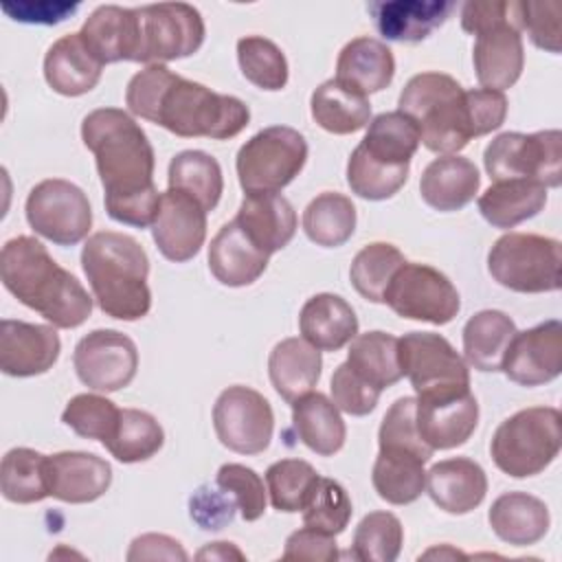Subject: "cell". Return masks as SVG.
<instances>
[{
  "label": "cell",
  "mask_w": 562,
  "mask_h": 562,
  "mask_svg": "<svg viewBox=\"0 0 562 562\" xmlns=\"http://www.w3.org/2000/svg\"><path fill=\"white\" fill-rule=\"evenodd\" d=\"M235 222L266 255L285 248L296 233V211L281 193H246Z\"/></svg>",
  "instance_id": "obj_24"
},
{
  "label": "cell",
  "mask_w": 562,
  "mask_h": 562,
  "mask_svg": "<svg viewBox=\"0 0 562 562\" xmlns=\"http://www.w3.org/2000/svg\"><path fill=\"white\" fill-rule=\"evenodd\" d=\"M61 340L53 325L2 318L0 323V369L11 378L46 373L59 358Z\"/></svg>",
  "instance_id": "obj_20"
},
{
  "label": "cell",
  "mask_w": 562,
  "mask_h": 562,
  "mask_svg": "<svg viewBox=\"0 0 562 562\" xmlns=\"http://www.w3.org/2000/svg\"><path fill=\"white\" fill-rule=\"evenodd\" d=\"M562 244L533 233H507L487 252L492 279L514 292H555L562 283Z\"/></svg>",
  "instance_id": "obj_8"
},
{
  "label": "cell",
  "mask_w": 562,
  "mask_h": 562,
  "mask_svg": "<svg viewBox=\"0 0 562 562\" xmlns=\"http://www.w3.org/2000/svg\"><path fill=\"white\" fill-rule=\"evenodd\" d=\"M501 371L520 386H540L562 371V323L544 321L525 331H516Z\"/></svg>",
  "instance_id": "obj_17"
},
{
  "label": "cell",
  "mask_w": 562,
  "mask_h": 562,
  "mask_svg": "<svg viewBox=\"0 0 562 562\" xmlns=\"http://www.w3.org/2000/svg\"><path fill=\"white\" fill-rule=\"evenodd\" d=\"M292 424L299 439L316 454L331 457L345 446L347 428L338 406L323 393H307L292 402Z\"/></svg>",
  "instance_id": "obj_34"
},
{
  "label": "cell",
  "mask_w": 562,
  "mask_h": 562,
  "mask_svg": "<svg viewBox=\"0 0 562 562\" xmlns=\"http://www.w3.org/2000/svg\"><path fill=\"white\" fill-rule=\"evenodd\" d=\"M215 483L233 494V498L237 501L239 514L246 522L259 520L263 516L268 490L263 487L261 476L252 468L241 463H224L217 470Z\"/></svg>",
  "instance_id": "obj_52"
},
{
  "label": "cell",
  "mask_w": 562,
  "mask_h": 562,
  "mask_svg": "<svg viewBox=\"0 0 562 562\" xmlns=\"http://www.w3.org/2000/svg\"><path fill=\"white\" fill-rule=\"evenodd\" d=\"M125 105L132 114L182 138L226 140L250 121V110L241 99L213 92L171 72L165 64H151L130 79Z\"/></svg>",
  "instance_id": "obj_2"
},
{
  "label": "cell",
  "mask_w": 562,
  "mask_h": 562,
  "mask_svg": "<svg viewBox=\"0 0 562 562\" xmlns=\"http://www.w3.org/2000/svg\"><path fill=\"white\" fill-rule=\"evenodd\" d=\"M303 231L316 246H342L356 231L353 202L338 191H325L316 195L303 211Z\"/></svg>",
  "instance_id": "obj_41"
},
{
  "label": "cell",
  "mask_w": 562,
  "mask_h": 562,
  "mask_svg": "<svg viewBox=\"0 0 562 562\" xmlns=\"http://www.w3.org/2000/svg\"><path fill=\"white\" fill-rule=\"evenodd\" d=\"M46 454L31 448H13L0 463V492L9 503L29 505L48 496L44 476Z\"/></svg>",
  "instance_id": "obj_43"
},
{
  "label": "cell",
  "mask_w": 562,
  "mask_h": 562,
  "mask_svg": "<svg viewBox=\"0 0 562 562\" xmlns=\"http://www.w3.org/2000/svg\"><path fill=\"white\" fill-rule=\"evenodd\" d=\"M402 375H406L417 397H439L470 391L468 362L454 347L432 331H408L397 340Z\"/></svg>",
  "instance_id": "obj_11"
},
{
  "label": "cell",
  "mask_w": 562,
  "mask_h": 562,
  "mask_svg": "<svg viewBox=\"0 0 562 562\" xmlns=\"http://www.w3.org/2000/svg\"><path fill=\"white\" fill-rule=\"evenodd\" d=\"M516 323L501 310H481L463 327L465 362L479 371H501Z\"/></svg>",
  "instance_id": "obj_37"
},
{
  "label": "cell",
  "mask_w": 562,
  "mask_h": 562,
  "mask_svg": "<svg viewBox=\"0 0 562 562\" xmlns=\"http://www.w3.org/2000/svg\"><path fill=\"white\" fill-rule=\"evenodd\" d=\"M237 61L241 75L261 90H281L288 83V59L268 37L246 35L237 42Z\"/></svg>",
  "instance_id": "obj_46"
},
{
  "label": "cell",
  "mask_w": 562,
  "mask_h": 562,
  "mask_svg": "<svg viewBox=\"0 0 562 562\" xmlns=\"http://www.w3.org/2000/svg\"><path fill=\"white\" fill-rule=\"evenodd\" d=\"M119 419L121 408L112 400L97 393L75 395L61 413V422L70 430H75L83 439H97L103 446L112 439Z\"/></svg>",
  "instance_id": "obj_48"
},
{
  "label": "cell",
  "mask_w": 562,
  "mask_h": 562,
  "mask_svg": "<svg viewBox=\"0 0 562 562\" xmlns=\"http://www.w3.org/2000/svg\"><path fill=\"white\" fill-rule=\"evenodd\" d=\"M432 555H439V558H443V555L463 558V553H459V551H454V549H448V547H443V549H430V551H426L422 558H432Z\"/></svg>",
  "instance_id": "obj_60"
},
{
  "label": "cell",
  "mask_w": 562,
  "mask_h": 562,
  "mask_svg": "<svg viewBox=\"0 0 562 562\" xmlns=\"http://www.w3.org/2000/svg\"><path fill=\"white\" fill-rule=\"evenodd\" d=\"M321 369V349L312 347L305 338H283L272 347L268 358L270 382L288 404L307 395L316 386Z\"/></svg>",
  "instance_id": "obj_31"
},
{
  "label": "cell",
  "mask_w": 562,
  "mask_h": 562,
  "mask_svg": "<svg viewBox=\"0 0 562 562\" xmlns=\"http://www.w3.org/2000/svg\"><path fill=\"white\" fill-rule=\"evenodd\" d=\"M0 279L22 305L42 314L53 327H79L92 314V296L35 237L18 235L2 246Z\"/></svg>",
  "instance_id": "obj_3"
},
{
  "label": "cell",
  "mask_w": 562,
  "mask_h": 562,
  "mask_svg": "<svg viewBox=\"0 0 562 562\" xmlns=\"http://www.w3.org/2000/svg\"><path fill=\"white\" fill-rule=\"evenodd\" d=\"M562 448V415L553 406H531L514 413L492 435L490 454L501 472L514 479L547 470Z\"/></svg>",
  "instance_id": "obj_7"
},
{
  "label": "cell",
  "mask_w": 562,
  "mask_h": 562,
  "mask_svg": "<svg viewBox=\"0 0 562 562\" xmlns=\"http://www.w3.org/2000/svg\"><path fill=\"white\" fill-rule=\"evenodd\" d=\"M81 268L105 316L119 321L147 316L151 307L149 259L134 237L116 231L90 235L81 250Z\"/></svg>",
  "instance_id": "obj_4"
},
{
  "label": "cell",
  "mask_w": 562,
  "mask_h": 562,
  "mask_svg": "<svg viewBox=\"0 0 562 562\" xmlns=\"http://www.w3.org/2000/svg\"><path fill=\"white\" fill-rule=\"evenodd\" d=\"M44 476L48 496L64 503H92L101 498L112 483V465L81 450H64L46 454Z\"/></svg>",
  "instance_id": "obj_21"
},
{
  "label": "cell",
  "mask_w": 562,
  "mask_h": 562,
  "mask_svg": "<svg viewBox=\"0 0 562 562\" xmlns=\"http://www.w3.org/2000/svg\"><path fill=\"white\" fill-rule=\"evenodd\" d=\"M72 364L77 378L88 389L114 393L134 380L138 369V349L123 331L94 329L77 342Z\"/></svg>",
  "instance_id": "obj_16"
},
{
  "label": "cell",
  "mask_w": 562,
  "mask_h": 562,
  "mask_svg": "<svg viewBox=\"0 0 562 562\" xmlns=\"http://www.w3.org/2000/svg\"><path fill=\"white\" fill-rule=\"evenodd\" d=\"M2 13H7L15 22L26 24H59L70 18L79 2H53V0H29V2H4Z\"/></svg>",
  "instance_id": "obj_57"
},
{
  "label": "cell",
  "mask_w": 562,
  "mask_h": 562,
  "mask_svg": "<svg viewBox=\"0 0 562 562\" xmlns=\"http://www.w3.org/2000/svg\"><path fill=\"white\" fill-rule=\"evenodd\" d=\"M404 542V527L391 512L367 514L356 531L351 553L362 562H393L397 560Z\"/></svg>",
  "instance_id": "obj_47"
},
{
  "label": "cell",
  "mask_w": 562,
  "mask_h": 562,
  "mask_svg": "<svg viewBox=\"0 0 562 562\" xmlns=\"http://www.w3.org/2000/svg\"><path fill=\"white\" fill-rule=\"evenodd\" d=\"M103 72V64L90 53L79 33H68L50 44L44 57L46 83L64 97L90 92Z\"/></svg>",
  "instance_id": "obj_28"
},
{
  "label": "cell",
  "mask_w": 562,
  "mask_h": 562,
  "mask_svg": "<svg viewBox=\"0 0 562 562\" xmlns=\"http://www.w3.org/2000/svg\"><path fill=\"white\" fill-rule=\"evenodd\" d=\"M198 560H244L246 555L233 542H209L198 553Z\"/></svg>",
  "instance_id": "obj_59"
},
{
  "label": "cell",
  "mask_w": 562,
  "mask_h": 562,
  "mask_svg": "<svg viewBox=\"0 0 562 562\" xmlns=\"http://www.w3.org/2000/svg\"><path fill=\"white\" fill-rule=\"evenodd\" d=\"M29 226L57 246H75L88 237L92 209L83 189L64 178L37 182L24 204Z\"/></svg>",
  "instance_id": "obj_12"
},
{
  "label": "cell",
  "mask_w": 562,
  "mask_h": 562,
  "mask_svg": "<svg viewBox=\"0 0 562 562\" xmlns=\"http://www.w3.org/2000/svg\"><path fill=\"white\" fill-rule=\"evenodd\" d=\"M411 167H386L371 160L360 147H356L347 160V184L364 200L393 198L408 180Z\"/></svg>",
  "instance_id": "obj_49"
},
{
  "label": "cell",
  "mask_w": 562,
  "mask_h": 562,
  "mask_svg": "<svg viewBox=\"0 0 562 562\" xmlns=\"http://www.w3.org/2000/svg\"><path fill=\"white\" fill-rule=\"evenodd\" d=\"M483 165L494 182L533 180L544 187H560L562 134L560 130L503 132L485 147Z\"/></svg>",
  "instance_id": "obj_10"
},
{
  "label": "cell",
  "mask_w": 562,
  "mask_h": 562,
  "mask_svg": "<svg viewBox=\"0 0 562 562\" xmlns=\"http://www.w3.org/2000/svg\"><path fill=\"white\" fill-rule=\"evenodd\" d=\"M522 7V31L529 33V40L553 55L560 53L562 44V26H560V15H562V4L555 0L547 2H520Z\"/></svg>",
  "instance_id": "obj_55"
},
{
  "label": "cell",
  "mask_w": 562,
  "mask_h": 562,
  "mask_svg": "<svg viewBox=\"0 0 562 562\" xmlns=\"http://www.w3.org/2000/svg\"><path fill=\"white\" fill-rule=\"evenodd\" d=\"M329 389H331V402L338 406V411L353 417L369 415L375 408L382 393L369 382H364L347 362L336 367Z\"/></svg>",
  "instance_id": "obj_53"
},
{
  "label": "cell",
  "mask_w": 562,
  "mask_h": 562,
  "mask_svg": "<svg viewBox=\"0 0 562 562\" xmlns=\"http://www.w3.org/2000/svg\"><path fill=\"white\" fill-rule=\"evenodd\" d=\"M318 476L321 474L312 468V463L303 459L274 461L266 470V490L272 507L288 514L303 512Z\"/></svg>",
  "instance_id": "obj_45"
},
{
  "label": "cell",
  "mask_w": 562,
  "mask_h": 562,
  "mask_svg": "<svg viewBox=\"0 0 562 562\" xmlns=\"http://www.w3.org/2000/svg\"><path fill=\"white\" fill-rule=\"evenodd\" d=\"M481 187V176L470 158L448 154L426 165L419 180L422 200L441 213L459 211L474 200Z\"/></svg>",
  "instance_id": "obj_27"
},
{
  "label": "cell",
  "mask_w": 562,
  "mask_h": 562,
  "mask_svg": "<svg viewBox=\"0 0 562 562\" xmlns=\"http://www.w3.org/2000/svg\"><path fill=\"white\" fill-rule=\"evenodd\" d=\"M452 0H375L367 9L389 42H422L454 11Z\"/></svg>",
  "instance_id": "obj_23"
},
{
  "label": "cell",
  "mask_w": 562,
  "mask_h": 562,
  "mask_svg": "<svg viewBox=\"0 0 562 562\" xmlns=\"http://www.w3.org/2000/svg\"><path fill=\"white\" fill-rule=\"evenodd\" d=\"M307 140L288 125H270L250 136L237 151V178L246 193H279L303 169Z\"/></svg>",
  "instance_id": "obj_9"
},
{
  "label": "cell",
  "mask_w": 562,
  "mask_h": 562,
  "mask_svg": "<svg viewBox=\"0 0 562 562\" xmlns=\"http://www.w3.org/2000/svg\"><path fill=\"white\" fill-rule=\"evenodd\" d=\"M380 448H400L411 450L424 457L426 461L432 457V448L424 443L415 424V397H400L386 411L380 430H378Z\"/></svg>",
  "instance_id": "obj_51"
},
{
  "label": "cell",
  "mask_w": 562,
  "mask_h": 562,
  "mask_svg": "<svg viewBox=\"0 0 562 562\" xmlns=\"http://www.w3.org/2000/svg\"><path fill=\"white\" fill-rule=\"evenodd\" d=\"M162 443L165 430L154 415L138 408H121L119 426L105 448L121 463H138L151 459Z\"/></svg>",
  "instance_id": "obj_42"
},
{
  "label": "cell",
  "mask_w": 562,
  "mask_h": 562,
  "mask_svg": "<svg viewBox=\"0 0 562 562\" xmlns=\"http://www.w3.org/2000/svg\"><path fill=\"white\" fill-rule=\"evenodd\" d=\"M415 424L424 443L432 450L463 446L479 424V404L472 391L415 397Z\"/></svg>",
  "instance_id": "obj_19"
},
{
  "label": "cell",
  "mask_w": 562,
  "mask_h": 562,
  "mask_svg": "<svg viewBox=\"0 0 562 562\" xmlns=\"http://www.w3.org/2000/svg\"><path fill=\"white\" fill-rule=\"evenodd\" d=\"M395 75L393 50L375 37H356L342 46L336 59V81L369 97L384 90Z\"/></svg>",
  "instance_id": "obj_30"
},
{
  "label": "cell",
  "mask_w": 562,
  "mask_h": 562,
  "mask_svg": "<svg viewBox=\"0 0 562 562\" xmlns=\"http://www.w3.org/2000/svg\"><path fill=\"white\" fill-rule=\"evenodd\" d=\"M426 490L439 509L461 516L483 503L487 494V476L476 461L452 457L435 463L426 472Z\"/></svg>",
  "instance_id": "obj_25"
},
{
  "label": "cell",
  "mask_w": 562,
  "mask_h": 562,
  "mask_svg": "<svg viewBox=\"0 0 562 562\" xmlns=\"http://www.w3.org/2000/svg\"><path fill=\"white\" fill-rule=\"evenodd\" d=\"M213 428L222 446L237 454H259L270 446L274 413L255 389L235 384L224 389L213 404Z\"/></svg>",
  "instance_id": "obj_15"
},
{
  "label": "cell",
  "mask_w": 562,
  "mask_h": 562,
  "mask_svg": "<svg viewBox=\"0 0 562 562\" xmlns=\"http://www.w3.org/2000/svg\"><path fill=\"white\" fill-rule=\"evenodd\" d=\"M426 459L411 450L380 448L371 481L378 496L391 505L415 503L426 490Z\"/></svg>",
  "instance_id": "obj_35"
},
{
  "label": "cell",
  "mask_w": 562,
  "mask_h": 562,
  "mask_svg": "<svg viewBox=\"0 0 562 562\" xmlns=\"http://www.w3.org/2000/svg\"><path fill=\"white\" fill-rule=\"evenodd\" d=\"M167 182L169 189H178L193 195L206 213L217 206L224 191L220 162L202 149H184L176 154L169 162Z\"/></svg>",
  "instance_id": "obj_40"
},
{
  "label": "cell",
  "mask_w": 562,
  "mask_h": 562,
  "mask_svg": "<svg viewBox=\"0 0 562 562\" xmlns=\"http://www.w3.org/2000/svg\"><path fill=\"white\" fill-rule=\"evenodd\" d=\"M476 204L487 224L507 231L544 209L547 187L533 180H503L487 187Z\"/></svg>",
  "instance_id": "obj_33"
},
{
  "label": "cell",
  "mask_w": 562,
  "mask_h": 562,
  "mask_svg": "<svg viewBox=\"0 0 562 562\" xmlns=\"http://www.w3.org/2000/svg\"><path fill=\"white\" fill-rule=\"evenodd\" d=\"M237 501L231 492L215 485H200L189 498V516L204 531H220L235 518Z\"/></svg>",
  "instance_id": "obj_54"
},
{
  "label": "cell",
  "mask_w": 562,
  "mask_h": 562,
  "mask_svg": "<svg viewBox=\"0 0 562 562\" xmlns=\"http://www.w3.org/2000/svg\"><path fill=\"white\" fill-rule=\"evenodd\" d=\"M351 501L347 490L327 476H318L305 507H303V525L321 529L325 533L338 536L345 531L351 518Z\"/></svg>",
  "instance_id": "obj_50"
},
{
  "label": "cell",
  "mask_w": 562,
  "mask_h": 562,
  "mask_svg": "<svg viewBox=\"0 0 562 562\" xmlns=\"http://www.w3.org/2000/svg\"><path fill=\"white\" fill-rule=\"evenodd\" d=\"M338 558L336 536L314 527H301L285 540L283 560H310V562H334Z\"/></svg>",
  "instance_id": "obj_56"
},
{
  "label": "cell",
  "mask_w": 562,
  "mask_h": 562,
  "mask_svg": "<svg viewBox=\"0 0 562 562\" xmlns=\"http://www.w3.org/2000/svg\"><path fill=\"white\" fill-rule=\"evenodd\" d=\"M299 329L312 347L321 351H338L356 338L358 316L342 296L321 292L303 303Z\"/></svg>",
  "instance_id": "obj_29"
},
{
  "label": "cell",
  "mask_w": 562,
  "mask_h": 562,
  "mask_svg": "<svg viewBox=\"0 0 562 562\" xmlns=\"http://www.w3.org/2000/svg\"><path fill=\"white\" fill-rule=\"evenodd\" d=\"M151 237L160 255L173 263L193 259L206 237V211L189 193L167 189L160 193L158 213L151 224Z\"/></svg>",
  "instance_id": "obj_18"
},
{
  "label": "cell",
  "mask_w": 562,
  "mask_h": 562,
  "mask_svg": "<svg viewBox=\"0 0 562 562\" xmlns=\"http://www.w3.org/2000/svg\"><path fill=\"white\" fill-rule=\"evenodd\" d=\"M487 520L492 531L507 544L529 547L544 538L551 525L547 505L527 492L501 494L490 512Z\"/></svg>",
  "instance_id": "obj_32"
},
{
  "label": "cell",
  "mask_w": 562,
  "mask_h": 562,
  "mask_svg": "<svg viewBox=\"0 0 562 562\" xmlns=\"http://www.w3.org/2000/svg\"><path fill=\"white\" fill-rule=\"evenodd\" d=\"M419 132L415 123L395 112H382L369 121L364 138L358 147L375 162L386 167H411V158L419 147Z\"/></svg>",
  "instance_id": "obj_38"
},
{
  "label": "cell",
  "mask_w": 562,
  "mask_h": 562,
  "mask_svg": "<svg viewBox=\"0 0 562 562\" xmlns=\"http://www.w3.org/2000/svg\"><path fill=\"white\" fill-rule=\"evenodd\" d=\"M81 140L94 154L108 215L147 228L158 213L154 147L143 127L119 108H97L81 121Z\"/></svg>",
  "instance_id": "obj_1"
},
{
  "label": "cell",
  "mask_w": 562,
  "mask_h": 562,
  "mask_svg": "<svg viewBox=\"0 0 562 562\" xmlns=\"http://www.w3.org/2000/svg\"><path fill=\"white\" fill-rule=\"evenodd\" d=\"M386 303L397 316L432 325L450 323L461 310V296L452 281L428 263L406 261L384 290Z\"/></svg>",
  "instance_id": "obj_13"
},
{
  "label": "cell",
  "mask_w": 562,
  "mask_h": 562,
  "mask_svg": "<svg viewBox=\"0 0 562 562\" xmlns=\"http://www.w3.org/2000/svg\"><path fill=\"white\" fill-rule=\"evenodd\" d=\"M125 558L130 562H136V560H178V562H184V560H189L182 544L176 538L165 536V533H143V536L134 538Z\"/></svg>",
  "instance_id": "obj_58"
},
{
  "label": "cell",
  "mask_w": 562,
  "mask_h": 562,
  "mask_svg": "<svg viewBox=\"0 0 562 562\" xmlns=\"http://www.w3.org/2000/svg\"><path fill=\"white\" fill-rule=\"evenodd\" d=\"M312 119L329 134H353L369 125V97L347 88L336 79L323 81L310 99Z\"/></svg>",
  "instance_id": "obj_36"
},
{
  "label": "cell",
  "mask_w": 562,
  "mask_h": 562,
  "mask_svg": "<svg viewBox=\"0 0 562 562\" xmlns=\"http://www.w3.org/2000/svg\"><path fill=\"white\" fill-rule=\"evenodd\" d=\"M270 255L257 248L235 220L226 222L209 246V270L228 288L255 283L268 268Z\"/></svg>",
  "instance_id": "obj_26"
},
{
  "label": "cell",
  "mask_w": 562,
  "mask_h": 562,
  "mask_svg": "<svg viewBox=\"0 0 562 562\" xmlns=\"http://www.w3.org/2000/svg\"><path fill=\"white\" fill-rule=\"evenodd\" d=\"M397 340L400 338H395L393 334L380 329L356 334V338L349 342L347 364L364 382H369L378 391H384L404 378L400 369Z\"/></svg>",
  "instance_id": "obj_39"
},
{
  "label": "cell",
  "mask_w": 562,
  "mask_h": 562,
  "mask_svg": "<svg viewBox=\"0 0 562 562\" xmlns=\"http://www.w3.org/2000/svg\"><path fill=\"white\" fill-rule=\"evenodd\" d=\"M520 18L518 0H470L461 7V29L476 35L474 72L487 90L512 88L525 68Z\"/></svg>",
  "instance_id": "obj_6"
},
{
  "label": "cell",
  "mask_w": 562,
  "mask_h": 562,
  "mask_svg": "<svg viewBox=\"0 0 562 562\" xmlns=\"http://www.w3.org/2000/svg\"><path fill=\"white\" fill-rule=\"evenodd\" d=\"M397 105L415 123L424 147L435 154H457L476 138L468 90L446 72L428 70L411 77Z\"/></svg>",
  "instance_id": "obj_5"
},
{
  "label": "cell",
  "mask_w": 562,
  "mask_h": 562,
  "mask_svg": "<svg viewBox=\"0 0 562 562\" xmlns=\"http://www.w3.org/2000/svg\"><path fill=\"white\" fill-rule=\"evenodd\" d=\"M140 64H165L193 55L204 42V20L193 4L158 2L136 7Z\"/></svg>",
  "instance_id": "obj_14"
},
{
  "label": "cell",
  "mask_w": 562,
  "mask_h": 562,
  "mask_svg": "<svg viewBox=\"0 0 562 562\" xmlns=\"http://www.w3.org/2000/svg\"><path fill=\"white\" fill-rule=\"evenodd\" d=\"M79 35L103 66L114 61H138L140 26L136 9L101 4L86 18Z\"/></svg>",
  "instance_id": "obj_22"
},
{
  "label": "cell",
  "mask_w": 562,
  "mask_h": 562,
  "mask_svg": "<svg viewBox=\"0 0 562 562\" xmlns=\"http://www.w3.org/2000/svg\"><path fill=\"white\" fill-rule=\"evenodd\" d=\"M404 263H406L404 255L393 244H386V241L367 244L362 250H358V255L351 261V268H349L351 285L362 299L371 303H382L386 285Z\"/></svg>",
  "instance_id": "obj_44"
}]
</instances>
